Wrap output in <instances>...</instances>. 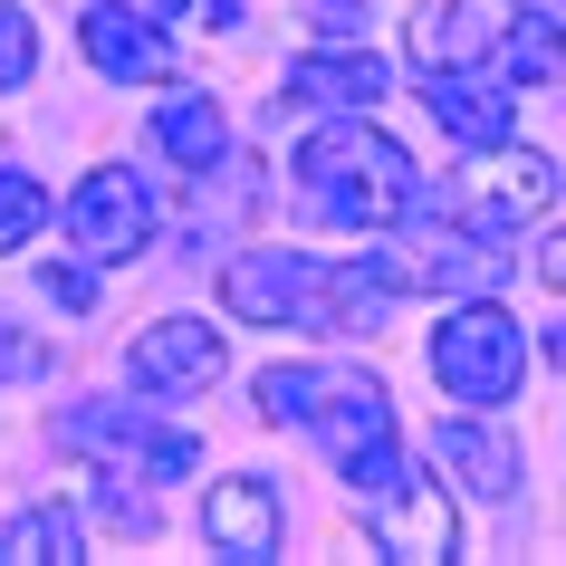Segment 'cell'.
<instances>
[{
	"instance_id": "1",
	"label": "cell",
	"mask_w": 566,
	"mask_h": 566,
	"mask_svg": "<svg viewBox=\"0 0 566 566\" xmlns=\"http://www.w3.org/2000/svg\"><path fill=\"white\" fill-rule=\"evenodd\" d=\"M260 413L317 432V451H327V471L346 480V490L403 500L413 461H403V432H394L385 375H365V365H269L260 375Z\"/></svg>"
},
{
	"instance_id": "2",
	"label": "cell",
	"mask_w": 566,
	"mask_h": 566,
	"mask_svg": "<svg viewBox=\"0 0 566 566\" xmlns=\"http://www.w3.org/2000/svg\"><path fill=\"white\" fill-rule=\"evenodd\" d=\"M289 192H298L307 211V231H336V240H356V231H394V221H413V154L394 145L385 125H365V116H336L317 125L298 145V164H289Z\"/></svg>"
},
{
	"instance_id": "3",
	"label": "cell",
	"mask_w": 566,
	"mask_h": 566,
	"mask_svg": "<svg viewBox=\"0 0 566 566\" xmlns=\"http://www.w3.org/2000/svg\"><path fill=\"white\" fill-rule=\"evenodd\" d=\"M59 442L87 451L106 480H154V490L202 471V442L182 422H154L145 403H77V413H59Z\"/></svg>"
},
{
	"instance_id": "4",
	"label": "cell",
	"mask_w": 566,
	"mask_h": 566,
	"mask_svg": "<svg viewBox=\"0 0 566 566\" xmlns=\"http://www.w3.org/2000/svg\"><path fill=\"white\" fill-rule=\"evenodd\" d=\"M518 375H528V327L509 317V307L471 298V307H451L442 327H432V385L451 394V403H509L518 394Z\"/></svg>"
},
{
	"instance_id": "5",
	"label": "cell",
	"mask_w": 566,
	"mask_h": 566,
	"mask_svg": "<svg viewBox=\"0 0 566 566\" xmlns=\"http://www.w3.org/2000/svg\"><path fill=\"white\" fill-rule=\"evenodd\" d=\"M566 192V174L547 164V154H518V145H490V164L480 174H461L451 192H413L422 211H451V221H471V231H528L537 211Z\"/></svg>"
},
{
	"instance_id": "6",
	"label": "cell",
	"mask_w": 566,
	"mask_h": 566,
	"mask_svg": "<svg viewBox=\"0 0 566 566\" xmlns=\"http://www.w3.org/2000/svg\"><path fill=\"white\" fill-rule=\"evenodd\" d=\"M67 240H77V260L96 269H125L154 250V182L135 164H96L77 192H67Z\"/></svg>"
},
{
	"instance_id": "7",
	"label": "cell",
	"mask_w": 566,
	"mask_h": 566,
	"mask_svg": "<svg viewBox=\"0 0 566 566\" xmlns=\"http://www.w3.org/2000/svg\"><path fill=\"white\" fill-rule=\"evenodd\" d=\"M317 289H327V260L307 250H240L221 269V307L240 327H317Z\"/></svg>"
},
{
	"instance_id": "8",
	"label": "cell",
	"mask_w": 566,
	"mask_h": 566,
	"mask_svg": "<svg viewBox=\"0 0 566 566\" xmlns=\"http://www.w3.org/2000/svg\"><path fill=\"white\" fill-rule=\"evenodd\" d=\"M125 375H135L154 403H192V394H211L231 375V346H221V327H202V317H154V327L135 336Z\"/></svg>"
},
{
	"instance_id": "9",
	"label": "cell",
	"mask_w": 566,
	"mask_h": 566,
	"mask_svg": "<svg viewBox=\"0 0 566 566\" xmlns=\"http://www.w3.org/2000/svg\"><path fill=\"white\" fill-rule=\"evenodd\" d=\"M422 106H432V125H442L461 154H490V145L518 135L509 77H480V67H432V77H422Z\"/></svg>"
},
{
	"instance_id": "10",
	"label": "cell",
	"mask_w": 566,
	"mask_h": 566,
	"mask_svg": "<svg viewBox=\"0 0 566 566\" xmlns=\"http://www.w3.org/2000/svg\"><path fill=\"white\" fill-rule=\"evenodd\" d=\"M77 49H87L96 77H116V87H135V77H164V20L154 10H135V0H96V10H77Z\"/></svg>"
},
{
	"instance_id": "11",
	"label": "cell",
	"mask_w": 566,
	"mask_h": 566,
	"mask_svg": "<svg viewBox=\"0 0 566 566\" xmlns=\"http://www.w3.org/2000/svg\"><path fill=\"white\" fill-rule=\"evenodd\" d=\"M202 537L221 547V557H250V566H269L279 547H289L279 490H269L260 471H240V480H211V500H202Z\"/></svg>"
},
{
	"instance_id": "12",
	"label": "cell",
	"mask_w": 566,
	"mask_h": 566,
	"mask_svg": "<svg viewBox=\"0 0 566 566\" xmlns=\"http://www.w3.org/2000/svg\"><path fill=\"white\" fill-rule=\"evenodd\" d=\"M432 451H442V471L461 480L471 500H509V490H518V442H509L480 403H461V413L432 422Z\"/></svg>"
},
{
	"instance_id": "13",
	"label": "cell",
	"mask_w": 566,
	"mask_h": 566,
	"mask_svg": "<svg viewBox=\"0 0 566 566\" xmlns=\"http://www.w3.org/2000/svg\"><path fill=\"white\" fill-rule=\"evenodd\" d=\"M154 154H164L174 174H221V164H231V116H221L202 87L154 96Z\"/></svg>"
},
{
	"instance_id": "14",
	"label": "cell",
	"mask_w": 566,
	"mask_h": 566,
	"mask_svg": "<svg viewBox=\"0 0 566 566\" xmlns=\"http://www.w3.org/2000/svg\"><path fill=\"white\" fill-rule=\"evenodd\" d=\"M500 49V20L480 10V0H422L413 10V67L432 77V67H480Z\"/></svg>"
},
{
	"instance_id": "15",
	"label": "cell",
	"mask_w": 566,
	"mask_h": 566,
	"mask_svg": "<svg viewBox=\"0 0 566 566\" xmlns=\"http://www.w3.org/2000/svg\"><path fill=\"white\" fill-rule=\"evenodd\" d=\"M289 96H317V106H336V116H365V106H385V96H394V67L375 59V49H336V59H298Z\"/></svg>"
},
{
	"instance_id": "16",
	"label": "cell",
	"mask_w": 566,
	"mask_h": 566,
	"mask_svg": "<svg viewBox=\"0 0 566 566\" xmlns=\"http://www.w3.org/2000/svg\"><path fill=\"white\" fill-rule=\"evenodd\" d=\"M77 547H87V528H77V509H20V518L0 528V557H20V566L77 557Z\"/></svg>"
},
{
	"instance_id": "17",
	"label": "cell",
	"mask_w": 566,
	"mask_h": 566,
	"mask_svg": "<svg viewBox=\"0 0 566 566\" xmlns=\"http://www.w3.org/2000/svg\"><path fill=\"white\" fill-rule=\"evenodd\" d=\"M509 49V77H566V30L557 20H518V30H500Z\"/></svg>"
},
{
	"instance_id": "18",
	"label": "cell",
	"mask_w": 566,
	"mask_h": 566,
	"mask_svg": "<svg viewBox=\"0 0 566 566\" xmlns=\"http://www.w3.org/2000/svg\"><path fill=\"white\" fill-rule=\"evenodd\" d=\"M49 221V192H39V174H20V164H0V250H20V240Z\"/></svg>"
},
{
	"instance_id": "19",
	"label": "cell",
	"mask_w": 566,
	"mask_h": 566,
	"mask_svg": "<svg viewBox=\"0 0 566 566\" xmlns=\"http://www.w3.org/2000/svg\"><path fill=\"white\" fill-rule=\"evenodd\" d=\"M30 67H39V30H30V10H0V87H30Z\"/></svg>"
},
{
	"instance_id": "20",
	"label": "cell",
	"mask_w": 566,
	"mask_h": 566,
	"mask_svg": "<svg viewBox=\"0 0 566 566\" xmlns=\"http://www.w3.org/2000/svg\"><path fill=\"white\" fill-rule=\"evenodd\" d=\"M30 375H49V346H30V336L0 317V385H30Z\"/></svg>"
},
{
	"instance_id": "21",
	"label": "cell",
	"mask_w": 566,
	"mask_h": 566,
	"mask_svg": "<svg viewBox=\"0 0 566 566\" xmlns=\"http://www.w3.org/2000/svg\"><path fill=\"white\" fill-rule=\"evenodd\" d=\"M39 289H49V298H59V307H77V317H87V307H96V279H87V269H49Z\"/></svg>"
},
{
	"instance_id": "22",
	"label": "cell",
	"mask_w": 566,
	"mask_h": 566,
	"mask_svg": "<svg viewBox=\"0 0 566 566\" xmlns=\"http://www.w3.org/2000/svg\"><path fill=\"white\" fill-rule=\"evenodd\" d=\"M356 20H365V0H317V30H327V39H346Z\"/></svg>"
},
{
	"instance_id": "23",
	"label": "cell",
	"mask_w": 566,
	"mask_h": 566,
	"mask_svg": "<svg viewBox=\"0 0 566 566\" xmlns=\"http://www.w3.org/2000/svg\"><path fill=\"white\" fill-rule=\"evenodd\" d=\"M537 279H547V289H566V231L537 240Z\"/></svg>"
},
{
	"instance_id": "24",
	"label": "cell",
	"mask_w": 566,
	"mask_h": 566,
	"mask_svg": "<svg viewBox=\"0 0 566 566\" xmlns=\"http://www.w3.org/2000/svg\"><path fill=\"white\" fill-rule=\"evenodd\" d=\"M154 10H182V0H154Z\"/></svg>"
}]
</instances>
